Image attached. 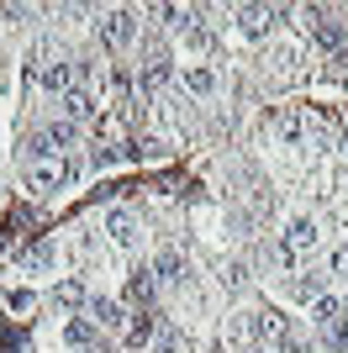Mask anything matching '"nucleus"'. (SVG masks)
<instances>
[{"mask_svg": "<svg viewBox=\"0 0 348 353\" xmlns=\"http://www.w3.org/2000/svg\"><path fill=\"white\" fill-rule=\"evenodd\" d=\"M243 338L259 343V348H296V327H290L285 311L259 306V311H243Z\"/></svg>", "mask_w": 348, "mask_h": 353, "instance_id": "1", "label": "nucleus"}, {"mask_svg": "<svg viewBox=\"0 0 348 353\" xmlns=\"http://www.w3.org/2000/svg\"><path fill=\"white\" fill-rule=\"evenodd\" d=\"M95 32H101L106 48H132L137 43V11H106L95 21Z\"/></svg>", "mask_w": 348, "mask_h": 353, "instance_id": "2", "label": "nucleus"}, {"mask_svg": "<svg viewBox=\"0 0 348 353\" xmlns=\"http://www.w3.org/2000/svg\"><path fill=\"white\" fill-rule=\"evenodd\" d=\"M64 343H69V348H79V353H111V338H106V332L90 322V316H69Z\"/></svg>", "mask_w": 348, "mask_h": 353, "instance_id": "3", "label": "nucleus"}, {"mask_svg": "<svg viewBox=\"0 0 348 353\" xmlns=\"http://www.w3.org/2000/svg\"><path fill=\"white\" fill-rule=\"evenodd\" d=\"M280 16H285V6H238V32L243 37H269V27Z\"/></svg>", "mask_w": 348, "mask_h": 353, "instance_id": "4", "label": "nucleus"}, {"mask_svg": "<svg viewBox=\"0 0 348 353\" xmlns=\"http://www.w3.org/2000/svg\"><path fill=\"white\" fill-rule=\"evenodd\" d=\"M169 79H174V59H169V53H148V63L137 69V90L153 95V90H164Z\"/></svg>", "mask_w": 348, "mask_h": 353, "instance_id": "5", "label": "nucleus"}, {"mask_svg": "<svg viewBox=\"0 0 348 353\" xmlns=\"http://www.w3.org/2000/svg\"><path fill=\"white\" fill-rule=\"evenodd\" d=\"M153 290H159L153 264H137V269L127 274V301H132V306H153Z\"/></svg>", "mask_w": 348, "mask_h": 353, "instance_id": "6", "label": "nucleus"}, {"mask_svg": "<svg viewBox=\"0 0 348 353\" xmlns=\"http://www.w3.org/2000/svg\"><path fill=\"white\" fill-rule=\"evenodd\" d=\"M53 306H58V311H69V316H79V311L90 306L85 280H58V285H53Z\"/></svg>", "mask_w": 348, "mask_h": 353, "instance_id": "7", "label": "nucleus"}, {"mask_svg": "<svg viewBox=\"0 0 348 353\" xmlns=\"http://www.w3.org/2000/svg\"><path fill=\"white\" fill-rule=\"evenodd\" d=\"M127 338L137 343V348H153V338H159V311L153 306H137L127 322Z\"/></svg>", "mask_w": 348, "mask_h": 353, "instance_id": "8", "label": "nucleus"}, {"mask_svg": "<svg viewBox=\"0 0 348 353\" xmlns=\"http://www.w3.org/2000/svg\"><path fill=\"white\" fill-rule=\"evenodd\" d=\"M58 111H64V121H74V127H79V121H90V117H95V95H90L85 85H74L69 95L58 101Z\"/></svg>", "mask_w": 348, "mask_h": 353, "instance_id": "9", "label": "nucleus"}, {"mask_svg": "<svg viewBox=\"0 0 348 353\" xmlns=\"http://www.w3.org/2000/svg\"><path fill=\"white\" fill-rule=\"evenodd\" d=\"M85 316H90L95 327H101V332H116V327H122V306H116L111 295H90Z\"/></svg>", "mask_w": 348, "mask_h": 353, "instance_id": "10", "label": "nucleus"}, {"mask_svg": "<svg viewBox=\"0 0 348 353\" xmlns=\"http://www.w3.org/2000/svg\"><path fill=\"white\" fill-rule=\"evenodd\" d=\"M338 322H348V306L338 295H317V301H311V327L327 332V327H338Z\"/></svg>", "mask_w": 348, "mask_h": 353, "instance_id": "11", "label": "nucleus"}, {"mask_svg": "<svg viewBox=\"0 0 348 353\" xmlns=\"http://www.w3.org/2000/svg\"><path fill=\"white\" fill-rule=\"evenodd\" d=\"M153 274H159L164 285H185V274H190L185 253H180V248H164L159 259H153Z\"/></svg>", "mask_w": 348, "mask_h": 353, "instance_id": "12", "label": "nucleus"}, {"mask_svg": "<svg viewBox=\"0 0 348 353\" xmlns=\"http://www.w3.org/2000/svg\"><path fill=\"white\" fill-rule=\"evenodd\" d=\"M27 190H37V195L64 190V174H58V163H27Z\"/></svg>", "mask_w": 348, "mask_h": 353, "instance_id": "13", "label": "nucleus"}, {"mask_svg": "<svg viewBox=\"0 0 348 353\" xmlns=\"http://www.w3.org/2000/svg\"><path fill=\"white\" fill-rule=\"evenodd\" d=\"M37 79H43V90H53L58 101H64V95L74 90V63H43V69H37Z\"/></svg>", "mask_w": 348, "mask_h": 353, "instance_id": "14", "label": "nucleus"}, {"mask_svg": "<svg viewBox=\"0 0 348 353\" xmlns=\"http://www.w3.org/2000/svg\"><path fill=\"white\" fill-rule=\"evenodd\" d=\"M106 232H111V243H132V237H137V216H132L127 206H116L111 216H106Z\"/></svg>", "mask_w": 348, "mask_h": 353, "instance_id": "15", "label": "nucleus"}, {"mask_svg": "<svg viewBox=\"0 0 348 353\" xmlns=\"http://www.w3.org/2000/svg\"><path fill=\"white\" fill-rule=\"evenodd\" d=\"M185 90L190 95H211V90H217V69H211V63H190L185 69Z\"/></svg>", "mask_w": 348, "mask_h": 353, "instance_id": "16", "label": "nucleus"}, {"mask_svg": "<svg viewBox=\"0 0 348 353\" xmlns=\"http://www.w3.org/2000/svg\"><path fill=\"white\" fill-rule=\"evenodd\" d=\"M43 137L53 143V153H64V148H74V121H48Z\"/></svg>", "mask_w": 348, "mask_h": 353, "instance_id": "17", "label": "nucleus"}, {"mask_svg": "<svg viewBox=\"0 0 348 353\" xmlns=\"http://www.w3.org/2000/svg\"><path fill=\"white\" fill-rule=\"evenodd\" d=\"M153 348H159V353H185V348H190V338L180 332V327H159V338H153Z\"/></svg>", "mask_w": 348, "mask_h": 353, "instance_id": "18", "label": "nucleus"}, {"mask_svg": "<svg viewBox=\"0 0 348 353\" xmlns=\"http://www.w3.org/2000/svg\"><path fill=\"white\" fill-rule=\"evenodd\" d=\"M290 295H301V301H317V295H322V280H317V274H311V280H306V274H296V280H290Z\"/></svg>", "mask_w": 348, "mask_h": 353, "instance_id": "19", "label": "nucleus"}, {"mask_svg": "<svg viewBox=\"0 0 348 353\" xmlns=\"http://www.w3.org/2000/svg\"><path fill=\"white\" fill-rule=\"evenodd\" d=\"M21 259H27V264H48V259H53V243H48V237H37V243H32Z\"/></svg>", "mask_w": 348, "mask_h": 353, "instance_id": "20", "label": "nucleus"}, {"mask_svg": "<svg viewBox=\"0 0 348 353\" xmlns=\"http://www.w3.org/2000/svg\"><path fill=\"white\" fill-rule=\"evenodd\" d=\"M222 285H227V290H243V285H248V269L243 264H227V269H222Z\"/></svg>", "mask_w": 348, "mask_h": 353, "instance_id": "21", "label": "nucleus"}, {"mask_svg": "<svg viewBox=\"0 0 348 353\" xmlns=\"http://www.w3.org/2000/svg\"><path fill=\"white\" fill-rule=\"evenodd\" d=\"M322 338H327V348H338V353H343V348H348V322L327 327V332H322Z\"/></svg>", "mask_w": 348, "mask_h": 353, "instance_id": "22", "label": "nucleus"}, {"mask_svg": "<svg viewBox=\"0 0 348 353\" xmlns=\"http://www.w3.org/2000/svg\"><path fill=\"white\" fill-rule=\"evenodd\" d=\"M90 163H95V169H111V163H116V148H95V153H90Z\"/></svg>", "mask_w": 348, "mask_h": 353, "instance_id": "23", "label": "nucleus"}, {"mask_svg": "<svg viewBox=\"0 0 348 353\" xmlns=\"http://www.w3.org/2000/svg\"><path fill=\"white\" fill-rule=\"evenodd\" d=\"M58 174H64V185H74L79 179V159H58Z\"/></svg>", "mask_w": 348, "mask_h": 353, "instance_id": "24", "label": "nucleus"}, {"mask_svg": "<svg viewBox=\"0 0 348 353\" xmlns=\"http://www.w3.org/2000/svg\"><path fill=\"white\" fill-rule=\"evenodd\" d=\"M333 274H348V243H343V248L333 253Z\"/></svg>", "mask_w": 348, "mask_h": 353, "instance_id": "25", "label": "nucleus"}, {"mask_svg": "<svg viewBox=\"0 0 348 353\" xmlns=\"http://www.w3.org/2000/svg\"><path fill=\"white\" fill-rule=\"evenodd\" d=\"M333 69H348V48H338V53H333Z\"/></svg>", "mask_w": 348, "mask_h": 353, "instance_id": "26", "label": "nucleus"}, {"mask_svg": "<svg viewBox=\"0 0 348 353\" xmlns=\"http://www.w3.org/2000/svg\"><path fill=\"white\" fill-rule=\"evenodd\" d=\"M343 153H348V132H343Z\"/></svg>", "mask_w": 348, "mask_h": 353, "instance_id": "27", "label": "nucleus"}, {"mask_svg": "<svg viewBox=\"0 0 348 353\" xmlns=\"http://www.w3.org/2000/svg\"><path fill=\"white\" fill-rule=\"evenodd\" d=\"M343 306H348V301H343Z\"/></svg>", "mask_w": 348, "mask_h": 353, "instance_id": "28", "label": "nucleus"}]
</instances>
